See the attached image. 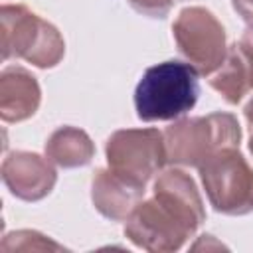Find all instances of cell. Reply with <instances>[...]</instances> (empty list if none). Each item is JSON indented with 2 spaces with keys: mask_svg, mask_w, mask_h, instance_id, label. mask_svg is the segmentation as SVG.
<instances>
[{
  "mask_svg": "<svg viewBox=\"0 0 253 253\" xmlns=\"http://www.w3.org/2000/svg\"><path fill=\"white\" fill-rule=\"evenodd\" d=\"M202 219L204 206L192 178L174 168L158 176L154 196L130 211L125 231L144 249H178Z\"/></svg>",
  "mask_w": 253,
  "mask_h": 253,
  "instance_id": "1",
  "label": "cell"
},
{
  "mask_svg": "<svg viewBox=\"0 0 253 253\" xmlns=\"http://www.w3.org/2000/svg\"><path fill=\"white\" fill-rule=\"evenodd\" d=\"M198 75L194 65L182 61H164L148 67L134 89L138 119L152 123L186 115L200 95Z\"/></svg>",
  "mask_w": 253,
  "mask_h": 253,
  "instance_id": "2",
  "label": "cell"
},
{
  "mask_svg": "<svg viewBox=\"0 0 253 253\" xmlns=\"http://www.w3.org/2000/svg\"><path fill=\"white\" fill-rule=\"evenodd\" d=\"M166 160L186 166H200L208 156L225 146L239 144V125L229 113L182 119L164 132Z\"/></svg>",
  "mask_w": 253,
  "mask_h": 253,
  "instance_id": "3",
  "label": "cell"
},
{
  "mask_svg": "<svg viewBox=\"0 0 253 253\" xmlns=\"http://www.w3.org/2000/svg\"><path fill=\"white\" fill-rule=\"evenodd\" d=\"M0 14L4 59L20 57L38 67H51L61 59L63 40L51 24L26 6H2Z\"/></svg>",
  "mask_w": 253,
  "mask_h": 253,
  "instance_id": "4",
  "label": "cell"
},
{
  "mask_svg": "<svg viewBox=\"0 0 253 253\" xmlns=\"http://www.w3.org/2000/svg\"><path fill=\"white\" fill-rule=\"evenodd\" d=\"M198 168L208 198L217 211L235 215L253 210V170L237 146L219 148Z\"/></svg>",
  "mask_w": 253,
  "mask_h": 253,
  "instance_id": "5",
  "label": "cell"
},
{
  "mask_svg": "<svg viewBox=\"0 0 253 253\" xmlns=\"http://www.w3.org/2000/svg\"><path fill=\"white\" fill-rule=\"evenodd\" d=\"M174 38L190 65L202 75L215 73L225 61V32L215 16L192 6L180 12L174 22Z\"/></svg>",
  "mask_w": 253,
  "mask_h": 253,
  "instance_id": "6",
  "label": "cell"
},
{
  "mask_svg": "<svg viewBox=\"0 0 253 253\" xmlns=\"http://www.w3.org/2000/svg\"><path fill=\"white\" fill-rule=\"evenodd\" d=\"M107 160L113 172L146 186L166 162L164 134L156 128L119 130L107 142Z\"/></svg>",
  "mask_w": 253,
  "mask_h": 253,
  "instance_id": "7",
  "label": "cell"
},
{
  "mask_svg": "<svg viewBox=\"0 0 253 253\" xmlns=\"http://www.w3.org/2000/svg\"><path fill=\"white\" fill-rule=\"evenodd\" d=\"M2 178L14 196L22 200H40L55 184V170L34 152H14L4 158Z\"/></svg>",
  "mask_w": 253,
  "mask_h": 253,
  "instance_id": "8",
  "label": "cell"
},
{
  "mask_svg": "<svg viewBox=\"0 0 253 253\" xmlns=\"http://www.w3.org/2000/svg\"><path fill=\"white\" fill-rule=\"evenodd\" d=\"M142 194L144 186L123 178L111 168L99 170L93 180V202L103 215L113 219H123L130 215Z\"/></svg>",
  "mask_w": 253,
  "mask_h": 253,
  "instance_id": "9",
  "label": "cell"
},
{
  "mask_svg": "<svg viewBox=\"0 0 253 253\" xmlns=\"http://www.w3.org/2000/svg\"><path fill=\"white\" fill-rule=\"evenodd\" d=\"M40 105V87L34 75L22 67H8L0 79V111L8 123L24 121Z\"/></svg>",
  "mask_w": 253,
  "mask_h": 253,
  "instance_id": "10",
  "label": "cell"
},
{
  "mask_svg": "<svg viewBox=\"0 0 253 253\" xmlns=\"http://www.w3.org/2000/svg\"><path fill=\"white\" fill-rule=\"evenodd\" d=\"M45 154L63 168L83 166L93 156V144L83 130L63 126L55 130L45 144Z\"/></svg>",
  "mask_w": 253,
  "mask_h": 253,
  "instance_id": "11",
  "label": "cell"
},
{
  "mask_svg": "<svg viewBox=\"0 0 253 253\" xmlns=\"http://www.w3.org/2000/svg\"><path fill=\"white\" fill-rule=\"evenodd\" d=\"M210 85L223 95V99L227 103H237L251 87H249V79H247V71H245V65L235 49V45L227 51L225 55V61L223 65L211 73V79H210Z\"/></svg>",
  "mask_w": 253,
  "mask_h": 253,
  "instance_id": "12",
  "label": "cell"
},
{
  "mask_svg": "<svg viewBox=\"0 0 253 253\" xmlns=\"http://www.w3.org/2000/svg\"><path fill=\"white\" fill-rule=\"evenodd\" d=\"M235 49H237L243 65H245L249 87H253V22H249V28L243 32L239 43H235Z\"/></svg>",
  "mask_w": 253,
  "mask_h": 253,
  "instance_id": "13",
  "label": "cell"
},
{
  "mask_svg": "<svg viewBox=\"0 0 253 253\" xmlns=\"http://www.w3.org/2000/svg\"><path fill=\"white\" fill-rule=\"evenodd\" d=\"M128 4L152 18H162L172 8V0H128Z\"/></svg>",
  "mask_w": 253,
  "mask_h": 253,
  "instance_id": "14",
  "label": "cell"
},
{
  "mask_svg": "<svg viewBox=\"0 0 253 253\" xmlns=\"http://www.w3.org/2000/svg\"><path fill=\"white\" fill-rule=\"evenodd\" d=\"M233 2V8L247 20V22H253V0H231Z\"/></svg>",
  "mask_w": 253,
  "mask_h": 253,
  "instance_id": "15",
  "label": "cell"
},
{
  "mask_svg": "<svg viewBox=\"0 0 253 253\" xmlns=\"http://www.w3.org/2000/svg\"><path fill=\"white\" fill-rule=\"evenodd\" d=\"M245 117H247V123H249V128H251V140H249V148L253 152V99L247 103L245 107Z\"/></svg>",
  "mask_w": 253,
  "mask_h": 253,
  "instance_id": "16",
  "label": "cell"
}]
</instances>
